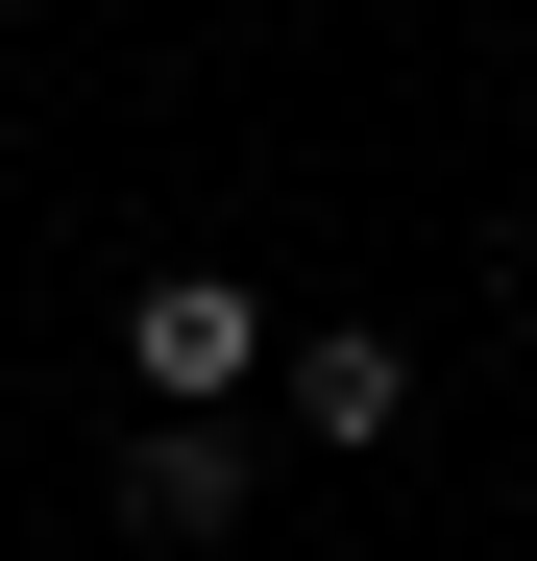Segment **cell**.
I'll return each instance as SVG.
<instances>
[{"instance_id": "1", "label": "cell", "mask_w": 537, "mask_h": 561, "mask_svg": "<svg viewBox=\"0 0 537 561\" xmlns=\"http://www.w3.org/2000/svg\"><path fill=\"white\" fill-rule=\"evenodd\" d=\"M123 366H147L171 415H220L244 366H268V294H244V268H147V318H123Z\"/></svg>"}, {"instance_id": "3", "label": "cell", "mask_w": 537, "mask_h": 561, "mask_svg": "<svg viewBox=\"0 0 537 561\" xmlns=\"http://www.w3.org/2000/svg\"><path fill=\"white\" fill-rule=\"evenodd\" d=\"M123 513H147V537H220V513H244V439H196V415L123 439Z\"/></svg>"}, {"instance_id": "2", "label": "cell", "mask_w": 537, "mask_h": 561, "mask_svg": "<svg viewBox=\"0 0 537 561\" xmlns=\"http://www.w3.org/2000/svg\"><path fill=\"white\" fill-rule=\"evenodd\" d=\"M294 439H415V342H294Z\"/></svg>"}]
</instances>
